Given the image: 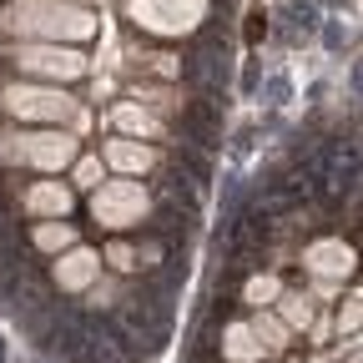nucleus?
Here are the masks:
<instances>
[{
    "instance_id": "14",
    "label": "nucleus",
    "mask_w": 363,
    "mask_h": 363,
    "mask_svg": "<svg viewBox=\"0 0 363 363\" xmlns=\"http://www.w3.org/2000/svg\"><path fill=\"white\" fill-rule=\"evenodd\" d=\"M35 242L56 252V247H71V242H76V233H71L66 222H61V227H56V222H45V227H35Z\"/></svg>"
},
{
    "instance_id": "10",
    "label": "nucleus",
    "mask_w": 363,
    "mask_h": 363,
    "mask_svg": "<svg viewBox=\"0 0 363 363\" xmlns=\"http://www.w3.org/2000/svg\"><path fill=\"white\" fill-rule=\"evenodd\" d=\"M222 353H227V358H238V363H252V358H262V353H267V343L257 338V328H252V323H233V328H227Z\"/></svg>"
},
{
    "instance_id": "13",
    "label": "nucleus",
    "mask_w": 363,
    "mask_h": 363,
    "mask_svg": "<svg viewBox=\"0 0 363 363\" xmlns=\"http://www.w3.org/2000/svg\"><path fill=\"white\" fill-rule=\"evenodd\" d=\"M283 318H288L293 328H298V323L308 328V323H313V298H303V293H283Z\"/></svg>"
},
{
    "instance_id": "16",
    "label": "nucleus",
    "mask_w": 363,
    "mask_h": 363,
    "mask_svg": "<svg viewBox=\"0 0 363 363\" xmlns=\"http://www.w3.org/2000/svg\"><path fill=\"white\" fill-rule=\"evenodd\" d=\"M353 328H363V298H353V303L338 313V333H353Z\"/></svg>"
},
{
    "instance_id": "12",
    "label": "nucleus",
    "mask_w": 363,
    "mask_h": 363,
    "mask_svg": "<svg viewBox=\"0 0 363 363\" xmlns=\"http://www.w3.org/2000/svg\"><path fill=\"white\" fill-rule=\"evenodd\" d=\"M252 328H257V338L267 343V353L288 348V323H278V318H252Z\"/></svg>"
},
{
    "instance_id": "8",
    "label": "nucleus",
    "mask_w": 363,
    "mask_h": 363,
    "mask_svg": "<svg viewBox=\"0 0 363 363\" xmlns=\"http://www.w3.org/2000/svg\"><path fill=\"white\" fill-rule=\"evenodd\" d=\"M101 272V257L96 252H86V247H71L61 262H56V283L66 288V293H76V288H86L91 278Z\"/></svg>"
},
{
    "instance_id": "7",
    "label": "nucleus",
    "mask_w": 363,
    "mask_h": 363,
    "mask_svg": "<svg viewBox=\"0 0 363 363\" xmlns=\"http://www.w3.org/2000/svg\"><path fill=\"white\" fill-rule=\"evenodd\" d=\"M16 61L26 71H35V76H81L86 71V61L76 51H45V45H40V51H21Z\"/></svg>"
},
{
    "instance_id": "17",
    "label": "nucleus",
    "mask_w": 363,
    "mask_h": 363,
    "mask_svg": "<svg viewBox=\"0 0 363 363\" xmlns=\"http://www.w3.org/2000/svg\"><path fill=\"white\" fill-rule=\"evenodd\" d=\"M116 121H121L126 131H157V126H152V121H147L142 111H116Z\"/></svg>"
},
{
    "instance_id": "2",
    "label": "nucleus",
    "mask_w": 363,
    "mask_h": 363,
    "mask_svg": "<svg viewBox=\"0 0 363 363\" xmlns=\"http://www.w3.org/2000/svg\"><path fill=\"white\" fill-rule=\"evenodd\" d=\"M91 212H96L101 227H131L147 217V192L136 182H106V187L91 197Z\"/></svg>"
},
{
    "instance_id": "4",
    "label": "nucleus",
    "mask_w": 363,
    "mask_h": 363,
    "mask_svg": "<svg viewBox=\"0 0 363 363\" xmlns=\"http://www.w3.org/2000/svg\"><path fill=\"white\" fill-rule=\"evenodd\" d=\"M131 16L152 30H182L202 16V0H131Z\"/></svg>"
},
{
    "instance_id": "15",
    "label": "nucleus",
    "mask_w": 363,
    "mask_h": 363,
    "mask_svg": "<svg viewBox=\"0 0 363 363\" xmlns=\"http://www.w3.org/2000/svg\"><path fill=\"white\" fill-rule=\"evenodd\" d=\"M272 298H283V288H278V278H252L247 283V303H272Z\"/></svg>"
},
{
    "instance_id": "1",
    "label": "nucleus",
    "mask_w": 363,
    "mask_h": 363,
    "mask_svg": "<svg viewBox=\"0 0 363 363\" xmlns=\"http://www.w3.org/2000/svg\"><path fill=\"white\" fill-rule=\"evenodd\" d=\"M6 162H26V167H40V172H56L76 157V142L61 131H26V136H6Z\"/></svg>"
},
{
    "instance_id": "9",
    "label": "nucleus",
    "mask_w": 363,
    "mask_h": 363,
    "mask_svg": "<svg viewBox=\"0 0 363 363\" xmlns=\"http://www.w3.org/2000/svg\"><path fill=\"white\" fill-rule=\"evenodd\" d=\"M26 212H35V217H66L71 212V192L61 187V182H40V187L26 192Z\"/></svg>"
},
{
    "instance_id": "5",
    "label": "nucleus",
    "mask_w": 363,
    "mask_h": 363,
    "mask_svg": "<svg viewBox=\"0 0 363 363\" xmlns=\"http://www.w3.org/2000/svg\"><path fill=\"white\" fill-rule=\"evenodd\" d=\"M26 21H16V26H26V30H45V35H86L91 30V21L81 16V11H56V6H40V0H30V6L21 11Z\"/></svg>"
},
{
    "instance_id": "6",
    "label": "nucleus",
    "mask_w": 363,
    "mask_h": 363,
    "mask_svg": "<svg viewBox=\"0 0 363 363\" xmlns=\"http://www.w3.org/2000/svg\"><path fill=\"white\" fill-rule=\"evenodd\" d=\"M303 267L323 272V278H348V272H353V247H348V242H338V238L313 242V247L303 252Z\"/></svg>"
},
{
    "instance_id": "11",
    "label": "nucleus",
    "mask_w": 363,
    "mask_h": 363,
    "mask_svg": "<svg viewBox=\"0 0 363 363\" xmlns=\"http://www.w3.org/2000/svg\"><path fill=\"white\" fill-rule=\"evenodd\" d=\"M106 162L121 167V172H147L152 167V152L136 147V142H106Z\"/></svg>"
},
{
    "instance_id": "3",
    "label": "nucleus",
    "mask_w": 363,
    "mask_h": 363,
    "mask_svg": "<svg viewBox=\"0 0 363 363\" xmlns=\"http://www.w3.org/2000/svg\"><path fill=\"white\" fill-rule=\"evenodd\" d=\"M6 106L16 116H26V121H61V116H71V101L61 96V91H35V86H11Z\"/></svg>"
},
{
    "instance_id": "18",
    "label": "nucleus",
    "mask_w": 363,
    "mask_h": 363,
    "mask_svg": "<svg viewBox=\"0 0 363 363\" xmlns=\"http://www.w3.org/2000/svg\"><path fill=\"white\" fill-rule=\"evenodd\" d=\"M111 262L116 267H131V247H111Z\"/></svg>"
}]
</instances>
